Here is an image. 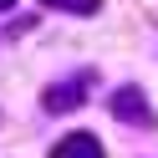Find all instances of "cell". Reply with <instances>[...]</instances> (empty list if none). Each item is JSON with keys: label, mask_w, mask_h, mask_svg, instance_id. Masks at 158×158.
<instances>
[{"label": "cell", "mask_w": 158, "mask_h": 158, "mask_svg": "<svg viewBox=\"0 0 158 158\" xmlns=\"http://www.w3.org/2000/svg\"><path fill=\"white\" fill-rule=\"evenodd\" d=\"M112 107L127 117V123H148V107H143V92H138V87H123V92L112 97Z\"/></svg>", "instance_id": "1"}, {"label": "cell", "mask_w": 158, "mask_h": 158, "mask_svg": "<svg viewBox=\"0 0 158 158\" xmlns=\"http://www.w3.org/2000/svg\"><path fill=\"white\" fill-rule=\"evenodd\" d=\"M82 97H87V92H82L77 82H72V87H51V92H46V112H66V107H82Z\"/></svg>", "instance_id": "2"}, {"label": "cell", "mask_w": 158, "mask_h": 158, "mask_svg": "<svg viewBox=\"0 0 158 158\" xmlns=\"http://www.w3.org/2000/svg\"><path fill=\"white\" fill-rule=\"evenodd\" d=\"M46 5H56V10H82V15L97 10V0H46Z\"/></svg>", "instance_id": "3"}, {"label": "cell", "mask_w": 158, "mask_h": 158, "mask_svg": "<svg viewBox=\"0 0 158 158\" xmlns=\"http://www.w3.org/2000/svg\"><path fill=\"white\" fill-rule=\"evenodd\" d=\"M10 5H15V0H0V10H10Z\"/></svg>", "instance_id": "4"}]
</instances>
